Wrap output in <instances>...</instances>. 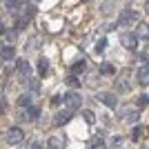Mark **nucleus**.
Listing matches in <instances>:
<instances>
[{"instance_id": "obj_1", "label": "nucleus", "mask_w": 149, "mask_h": 149, "mask_svg": "<svg viewBox=\"0 0 149 149\" xmlns=\"http://www.w3.org/2000/svg\"><path fill=\"white\" fill-rule=\"evenodd\" d=\"M62 102H65V107H67L69 111H78L82 98H80V93H76V91H67L62 96Z\"/></svg>"}, {"instance_id": "obj_2", "label": "nucleus", "mask_w": 149, "mask_h": 149, "mask_svg": "<svg viewBox=\"0 0 149 149\" xmlns=\"http://www.w3.org/2000/svg\"><path fill=\"white\" fill-rule=\"evenodd\" d=\"M22 138H25V134H22L20 127H9L5 131V143L7 145H18V143H22Z\"/></svg>"}, {"instance_id": "obj_3", "label": "nucleus", "mask_w": 149, "mask_h": 149, "mask_svg": "<svg viewBox=\"0 0 149 149\" xmlns=\"http://www.w3.org/2000/svg\"><path fill=\"white\" fill-rule=\"evenodd\" d=\"M138 20V13L134 9H123L118 16V27H131Z\"/></svg>"}, {"instance_id": "obj_4", "label": "nucleus", "mask_w": 149, "mask_h": 149, "mask_svg": "<svg viewBox=\"0 0 149 149\" xmlns=\"http://www.w3.org/2000/svg\"><path fill=\"white\" fill-rule=\"evenodd\" d=\"M96 100H100L102 105H107L109 109H116L118 107V100H116V96L109 91H98V96H96Z\"/></svg>"}, {"instance_id": "obj_5", "label": "nucleus", "mask_w": 149, "mask_h": 149, "mask_svg": "<svg viewBox=\"0 0 149 149\" xmlns=\"http://www.w3.org/2000/svg\"><path fill=\"white\" fill-rule=\"evenodd\" d=\"M120 45L127 47V49H136V47H138V36H136V33L125 31V33H120Z\"/></svg>"}, {"instance_id": "obj_6", "label": "nucleus", "mask_w": 149, "mask_h": 149, "mask_svg": "<svg viewBox=\"0 0 149 149\" xmlns=\"http://www.w3.org/2000/svg\"><path fill=\"white\" fill-rule=\"evenodd\" d=\"M71 113H74V111H69V109H62V111H58V113H56L54 123H56V125H67L69 120H71Z\"/></svg>"}, {"instance_id": "obj_7", "label": "nucleus", "mask_w": 149, "mask_h": 149, "mask_svg": "<svg viewBox=\"0 0 149 149\" xmlns=\"http://www.w3.org/2000/svg\"><path fill=\"white\" fill-rule=\"evenodd\" d=\"M47 145H49V149H65V138L62 136H51L49 140H47Z\"/></svg>"}, {"instance_id": "obj_8", "label": "nucleus", "mask_w": 149, "mask_h": 149, "mask_svg": "<svg viewBox=\"0 0 149 149\" xmlns=\"http://www.w3.org/2000/svg\"><path fill=\"white\" fill-rule=\"evenodd\" d=\"M136 36H138V40H140V38H143V40H149V25L147 22H138Z\"/></svg>"}, {"instance_id": "obj_9", "label": "nucleus", "mask_w": 149, "mask_h": 149, "mask_svg": "<svg viewBox=\"0 0 149 149\" xmlns=\"http://www.w3.org/2000/svg\"><path fill=\"white\" fill-rule=\"evenodd\" d=\"M136 80H138V85H143V87H147V85H149V71H147V67L138 69V74H136Z\"/></svg>"}, {"instance_id": "obj_10", "label": "nucleus", "mask_w": 149, "mask_h": 149, "mask_svg": "<svg viewBox=\"0 0 149 149\" xmlns=\"http://www.w3.org/2000/svg\"><path fill=\"white\" fill-rule=\"evenodd\" d=\"M13 56H16V49H13L11 45H2V62L13 60Z\"/></svg>"}, {"instance_id": "obj_11", "label": "nucleus", "mask_w": 149, "mask_h": 149, "mask_svg": "<svg viewBox=\"0 0 149 149\" xmlns=\"http://www.w3.org/2000/svg\"><path fill=\"white\" fill-rule=\"evenodd\" d=\"M105 147H107V143H105L102 136H93L89 140V149H105Z\"/></svg>"}, {"instance_id": "obj_12", "label": "nucleus", "mask_w": 149, "mask_h": 149, "mask_svg": "<svg viewBox=\"0 0 149 149\" xmlns=\"http://www.w3.org/2000/svg\"><path fill=\"white\" fill-rule=\"evenodd\" d=\"M87 69V62L85 60H76L74 65H71V76H78V74H82Z\"/></svg>"}, {"instance_id": "obj_13", "label": "nucleus", "mask_w": 149, "mask_h": 149, "mask_svg": "<svg viewBox=\"0 0 149 149\" xmlns=\"http://www.w3.org/2000/svg\"><path fill=\"white\" fill-rule=\"evenodd\" d=\"M123 118H127V123H138V118H140V113L136 111V109H134V111H131V109H125L123 111Z\"/></svg>"}, {"instance_id": "obj_14", "label": "nucleus", "mask_w": 149, "mask_h": 149, "mask_svg": "<svg viewBox=\"0 0 149 149\" xmlns=\"http://www.w3.org/2000/svg\"><path fill=\"white\" fill-rule=\"evenodd\" d=\"M100 74L102 76H113L116 74V67H113L111 62H102V65H100Z\"/></svg>"}, {"instance_id": "obj_15", "label": "nucleus", "mask_w": 149, "mask_h": 149, "mask_svg": "<svg viewBox=\"0 0 149 149\" xmlns=\"http://www.w3.org/2000/svg\"><path fill=\"white\" fill-rule=\"evenodd\" d=\"M116 89H118V91H129L131 82L127 80V78H118V80H116Z\"/></svg>"}, {"instance_id": "obj_16", "label": "nucleus", "mask_w": 149, "mask_h": 149, "mask_svg": "<svg viewBox=\"0 0 149 149\" xmlns=\"http://www.w3.org/2000/svg\"><path fill=\"white\" fill-rule=\"evenodd\" d=\"M18 71H20V74H22V76L27 78V76L31 74V65H29L27 60H18Z\"/></svg>"}, {"instance_id": "obj_17", "label": "nucleus", "mask_w": 149, "mask_h": 149, "mask_svg": "<svg viewBox=\"0 0 149 149\" xmlns=\"http://www.w3.org/2000/svg\"><path fill=\"white\" fill-rule=\"evenodd\" d=\"M31 100H33V96H31V93H22V96L18 98V105L29 109V107H31Z\"/></svg>"}, {"instance_id": "obj_18", "label": "nucleus", "mask_w": 149, "mask_h": 149, "mask_svg": "<svg viewBox=\"0 0 149 149\" xmlns=\"http://www.w3.org/2000/svg\"><path fill=\"white\" fill-rule=\"evenodd\" d=\"M47 71H49V60H47V58H40V60H38V74L45 76Z\"/></svg>"}, {"instance_id": "obj_19", "label": "nucleus", "mask_w": 149, "mask_h": 149, "mask_svg": "<svg viewBox=\"0 0 149 149\" xmlns=\"http://www.w3.org/2000/svg\"><path fill=\"white\" fill-rule=\"evenodd\" d=\"M82 118H85L87 125H93V123H96V113L89 111V109H85V111H82Z\"/></svg>"}, {"instance_id": "obj_20", "label": "nucleus", "mask_w": 149, "mask_h": 149, "mask_svg": "<svg viewBox=\"0 0 149 149\" xmlns=\"http://www.w3.org/2000/svg\"><path fill=\"white\" fill-rule=\"evenodd\" d=\"M38 116H40V107H33V105H31L29 109H27V118H31V120H36Z\"/></svg>"}, {"instance_id": "obj_21", "label": "nucleus", "mask_w": 149, "mask_h": 149, "mask_svg": "<svg viewBox=\"0 0 149 149\" xmlns=\"http://www.w3.org/2000/svg\"><path fill=\"white\" fill-rule=\"evenodd\" d=\"M33 13H36V5H33V2H29V5L25 7V16H22V18L31 20V16H33Z\"/></svg>"}, {"instance_id": "obj_22", "label": "nucleus", "mask_w": 149, "mask_h": 149, "mask_svg": "<svg viewBox=\"0 0 149 149\" xmlns=\"http://www.w3.org/2000/svg\"><path fill=\"white\" fill-rule=\"evenodd\" d=\"M18 7H22V2H16V0H7L5 2V9H9V11H16Z\"/></svg>"}, {"instance_id": "obj_23", "label": "nucleus", "mask_w": 149, "mask_h": 149, "mask_svg": "<svg viewBox=\"0 0 149 149\" xmlns=\"http://www.w3.org/2000/svg\"><path fill=\"white\" fill-rule=\"evenodd\" d=\"M67 85H69L71 89H78V87H80V80H78V76H69V78H67Z\"/></svg>"}, {"instance_id": "obj_24", "label": "nucleus", "mask_w": 149, "mask_h": 149, "mask_svg": "<svg viewBox=\"0 0 149 149\" xmlns=\"http://www.w3.org/2000/svg\"><path fill=\"white\" fill-rule=\"evenodd\" d=\"M27 22H29L27 18H18V20H16V31H22V29H27Z\"/></svg>"}, {"instance_id": "obj_25", "label": "nucleus", "mask_w": 149, "mask_h": 149, "mask_svg": "<svg viewBox=\"0 0 149 149\" xmlns=\"http://www.w3.org/2000/svg\"><path fill=\"white\" fill-rule=\"evenodd\" d=\"M149 105V96L147 93H140V96H138V107H147Z\"/></svg>"}, {"instance_id": "obj_26", "label": "nucleus", "mask_w": 149, "mask_h": 149, "mask_svg": "<svg viewBox=\"0 0 149 149\" xmlns=\"http://www.w3.org/2000/svg\"><path fill=\"white\" fill-rule=\"evenodd\" d=\"M29 87H31V91H38L40 89V80L38 78H29Z\"/></svg>"}, {"instance_id": "obj_27", "label": "nucleus", "mask_w": 149, "mask_h": 149, "mask_svg": "<svg viewBox=\"0 0 149 149\" xmlns=\"http://www.w3.org/2000/svg\"><path fill=\"white\" fill-rule=\"evenodd\" d=\"M140 136H143V129H140V127H134V129H131V140H138Z\"/></svg>"}, {"instance_id": "obj_28", "label": "nucleus", "mask_w": 149, "mask_h": 149, "mask_svg": "<svg viewBox=\"0 0 149 149\" xmlns=\"http://www.w3.org/2000/svg\"><path fill=\"white\" fill-rule=\"evenodd\" d=\"M105 47H107V38H100L96 45V51H105Z\"/></svg>"}, {"instance_id": "obj_29", "label": "nucleus", "mask_w": 149, "mask_h": 149, "mask_svg": "<svg viewBox=\"0 0 149 149\" xmlns=\"http://www.w3.org/2000/svg\"><path fill=\"white\" fill-rule=\"evenodd\" d=\"M100 7H102V13H109V11L113 9V5H111V2H102Z\"/></svg>"}, {"instance_id": "obj_30", "label": "nucleus", "mask_w": 149, "mask_h": 149, "mask_svg": "<svg viewBox=\"0 0 149 149\" xmlns=\"http://www.w3.org/2000/svg\"><path fill=\"white\" fill-rule=\"evenodd\" d=\"M0 107H2V113L7 111V98H5V93L0 96Z\"/></svg>"}, {"instance_id": "obj_31", "label": "nucleus", "mask_w": 149, "mask_h": 149, "mask_svg": "<svg viewBox=\"0 0 149 149\" xmlns=\"http://www.w3.org/2000/svg\"><path fill=\"white\" fill-rule=\"evenodd\" d=\"M29 42H31V47H40V38H38V36H33V38L29 40Z\"/></svg>"}, {"instance_id": "obj_32", "label": "nucleus", "mask_w": 149, "mask_h": 149, "mask_svg": "<svg viewBox=\"0 0 149 149\" xmlns=\"http://www.w3.org/2000/svg\"><path fill=\"white\" fill-rule=\"evenodd\" d=\"M31 149H42V145H40V143H33V145H31Z\"/></svg>"}, {"instance_id": "obj_33", "label": "nucleus", "mask_w": 149, "mask_h": 149, "mask_svg": "<svg viewBox=\"0 0 149 149\" xmlns=\"http://www.w3.org/2000/svg\"><path fill=\"white\" fill-rule=\"evenodd\" d=\"M145 9H147V13H149V2H147V5H145Z\"/></svg>"}, {"instance_id": "obj_34", "label": "nucleus", "mask_w": 149, "mask_h": 149, "mask_svg": "<svg viewBox=\"0 0 149 149\" xmlns=\"http://www.w3.org/2000/svg\"><path fill=\"white\" fill-rule=\"evenodd\" d=\"M145 67H147V71H149V62H147V65H145Z\"/></svg>"}]
</instances>
